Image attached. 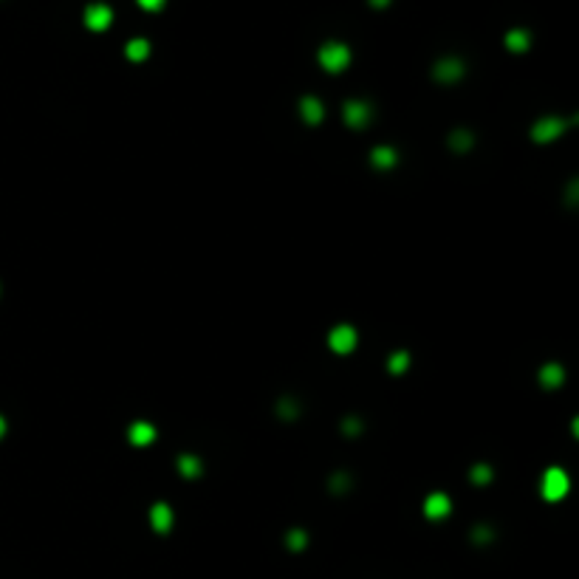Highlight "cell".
Instances as JSON below:
<instances>
[{"instance_id": "cell-17", "label": "cell", "mask_w": 579, "mask_h": 579, "mask_svg": "<svg viewBox=\"0 0 579 579\" xmlns=\"http://www.w3.org/2000/svg\"><path fill=\"white\" fill-rule=\"evenodd\" d=\"M450 147L458 150V153H466V150L472 147V136H469L466 130H455V133L450 136Z\"/></svg>"}, {"instance_id": "cell-21", "label": "cell", "mask_w": 579, "mask_h": 579, "mask_svg": "<svg viewBox=\"0 0 579 579\" xmlns=\"http://www.w3.org/2000/svg\"><path fill=\"white\" fill-rule=\"evenodd\" d=\"M139 6L147 9V12H158L164 6V0H139Z\"/></svg>"}, {"instance_id": "cell-6", "label": "cell", "mask_w": 579, "mask_h": 579, "mask_svg": "<svg viewBox=\"0 0 579 579\" xmlns=\"http://www.w3.org/2000/svg\"><path fill=\"white\" fill-rule=\"evenodd\" d=\"M328 345L336 353H350L356 348V328L353 325H336L328 333Z\"/></svg>"}, {"instance_id": "cell-7", "label": "cell", "mask_w": 579, "mask_h": 579, "mask_svg": "<svg viewBox=\"0 0 579 579\" xmlns=\"http://www.w3.org/2000/svg\"><path fill=\"white\" fill-rule=\"evenodd\" d=\"M450 511H452V503H450V497L441 495V492H433V495L424 500V514H427L430 520H444V517H450Z\"/></svg>"}, {"instance_id": "cell-18", "label": "cell", "mask_w": 579, "mask_h": 579, "mask_svg": "<svg viewBox=\"0 0 579 579\" xmlns=\"http://www.w3.org/2000/svg\"><path fill=\"white\" fill-rule=\"evenodd\" d=\"M305 542H308V534H305V531H300V528H294V531H288V534H286V545H288V548H294V551H300Z\"/></svg>"}, {"instance_id": "cell-8", "label": "cell", "mask_w": 579, "mask_h": 579, "mask_svg": "<svg viewBox=\"0 0 579 579\" xmlns=\"http://www.w3.org/2000/svg\"><path fill=\"white\" fill-rule=\"evenodd\" d=\"M464 63L461 60H455V57H447V60H441L438 65H435V79L438 82H458L461 77H464Z\"/></svg>"}, {"instance_id": "cell-16", "label": "cell", "mask_w": 579, "mask_h": 579, "mask_svg": "<svg viewBox=\"0 0 579 579\" xmlns=\"http://www.w3.org/2000/svg\"><path fill=\"white\" fill-rule=\"evenodd\" d=\"M178 469L184 478H198L201 475V461L196 455H178Z\"/></svg>"}, {"instance_id": "cell-24", "label": "cell", "mask_w": 579, "mask_h": 579, "mask_svg": "<svg viewBox=\"0 0 579 579\" xmlns=\"http://www.w3.org/2000/svg\"><path fill=\"white\" fill-rule=\"evenodd\" d=\"M370 6H376V9H384V6H390V0H370Z\"/></svg>"}, {"instance_id": "cell-11", "label": "cell", "mask_w": 579, "mask_h": 579, "mask_svg": "<svg viewBox=\"0 0 579 579\" xmlns=\"http://www.w3.org/2000/svg\"><path fill=\"white\" fill-rule=\"evenodd\" d=\"M300 116H303L308 125H319L322 116H325V108H322V102H319L317 96H303V99H300Z\"/></svg>"}, {"instance_id": "cell-2", "label": "cell", "mask_w": 579, "mask_h": 579, "mask_svg": "<svg viewBox=\"0 0 579 579\" xmlns=\"http://www.w3.org/2000/svg\"><path fill=\"white\" fill-rule=\"evenodd\" d=\"M568 489H571V481L562 469H556V466L545 469V475L540 481V492H542L545 500H562L568 495Z\"/></svg>"}, {"instance_id": "cell-22", "label": "cell", "mask_w": 579, "mask_h": 579, "mask_svg": "<svg viewBox=\"0 0 579 579\" xmlns=\"http://www.w3.org/2000/svg\"><path fill=\"white\" fill-rule=\"evenodd\" d=\"M345 483H348L345 475H336V478H333V489H345Z\"/></svg>"}, {"instance_id": "cell-13", "label": "cell", "mask_w": 579, "mask_h": 579, "mask_svg": "<svg viewBox=\"0 0 579 579\" xmlns=\"http://www.w3.org/2000/svg\"><path fill=\"white\" fill-rule=\"evenodd\" d=\"M540 381H542V388H559V384L565 381V370L556 362H551L540 370Z\"/></svg>"}, {"instance_id": "cell-3", "label": "cell", "mask_w": 579, "mask_h": 579, "mask_svg": "<svg viewBox=\"0 0 579 579\" xmlns=\"http://www.w3.org/2000/svg\"><path fill=\"white\" fill-rule=\"evenodd\" d=\"M370 116H373V110H370V105L364 99H348L345 102V125L348 127L362 130V127H367Z\"/></svg>"}, {"instance_id": "cell-19", "label": "cell", "mask_w": 579, "mask_h": 579, "mask_svg": "<svg viewBox=\"0 0 579 579\" xmlns=\"http://www.w3.org/2000/svg\"><path fill=\"white\" fill-rule=\"evenodd\" d=\"M407 364H410L407 350H402V353H393V356H390V373H405V370H407Z\"/></svg>"}, {"instance_id": "cell-23", "label": "cell", "mask_w": 579, "mask_h": 579, "mask_svg": "<svg viewBox=\"0 0 579 579\" xmlns=\"http://www.w3.org/2000/svg\"><path fill=\"white\" fill-rule=\"evenodd\" d=\"M345 433H359V421H345Z\"/></svg>"}, {"instance_id": "cell-10", "label": "cell", "mask_w": 579, "mask_h": 579, "mask_svg": "<svg viewBox=\"0 0 579 579\" xmlns=\"http://www.w3.org/2000/svg\"><path fill=\"white\" fill-rule=\"evenodd\" d=\"M127 438H130V444H133V447H147V444H153V441H155V427H153V424H147V421H136V424H130Z\"/></svg>"}, {"instance_id": "cell-14", "label": "cell", "mask_w": 579, "mask_h": 579, "mask_svg": "<svg viewBox=\"0 0 579 579\" xmlns=\"http://www.w3.org/2000/svg\"><path fill=\"white\" fill-rule=\"evenodd\" d=\"M125 57H127V60H133V63H144V60L150 57V43H147V40H141V37L130 40V43L125 46Z\"/></svg>"}, {"instance_id": "cell-12", "label": "cell", "mask_w": 579, "mask_h": 579, "mask_svg": "<svg viewBox=\"0 0 579 579\" xmlns=\"http://www.w3.org/2000/svg\"><path fill=\"white\" fill-rule=\"evenodd\" d=\"M370 161H373V167H381V170H388V167H393V164L399 161V155H396V150H393V147L381 144V147H373V153H370Z\"/></svg>"}, {"instance_id": "cell-5", "label": "cell", "mask_w": 579, "mask_h": 579, "mask_svg": "<svg viewBox=\"0 0 579 579\" xmlns=\"http://www.w3.org/2000/svg\"><path fill=\"white\" fill-rule=\"evenodd\" d=\"M562 133H565V122L556 119V116H545V119L534 122V127H531V139L534 141H554Z\"/></svg>"}, {"instance_id": "cell-15", "label": "cell", "mask_w": 579, "mask_h": 579, "mask_svg": "<svg viewBox=\"0 0 579 579\" xmlns=\"http://www.w3.org/2000/svg\"><path fill=\"white\" fill-rule=\"evenodd\" d=\"M528 46H531V34L526 29H511L506 34V49L509 51H526Z\"/></svg>"}, {"instance_id": "cell-25", "label": "cell", "mask_w": 579, "mask_h": 579, "mask_svg": "<svg viewBox=\"0 0 579 579\" xmlns=\"http://www.w3.org/2000/svg\"><path fill=\"white\" fill-rule=\"evenodd\" d=\"M4 433H6V419L0 416V438H4Z\"/></svg>"}, {"instance_id": "cell-9", "label": "cell", "mask_w": 579, "mask_h": 579, "mask_svg": "<svg viewBox=\"0 0 579 579\" xmlns=\"http://www.w3.org/2000/svg\"><path fill=\"white\" fill-rule=\"evenodd\" d=\"M150 526L158 531V534H167L172 528V509L167 503H153L150 506Z\"/></svg>"}, {"instance_id": "cell-20", "label": "cell", "mask_w": 579, "mask_h": 579, "mask_svg": "<svg viewBox=\"0 0 579 579\" xmlns=\"http://www.w3.org/2000/svg\"><path fill=\"white\" fill-rule=\"evenodd\" d=\"M469 478H472V483H489V481H492V466L478 464V466L469 472Z\"/></svg>"}, {"instance_id": "cell-1", "label": "cell", "mask_w": 579, "mask_h": 579, "mask_svg": "<svg viewBox=\"0 0 579 579\" xmlns=\"http://www.w3.org/2000/svg\"><path fill=\"white\" fill-rule=\"evenodd\" d=\"M317 57H319V65H322L325 71L339 74V71H345L348 63H350V49H348L345 43H325Z\"/></svg>"}, {"instance_id": "cell-4", "label": "cell", "mask_w": 579, "mask_h": 579, "mask_svg": "<svg viewBox=\"0 0 579 579\" xmlns=\"http://www.w3.org/2000/svg\"><path fill=\"white\" fill-rule=\"evenodd\" d=\"M82 20H85V26H88L91 32H105V29L113 23V9H110L108 4H91V6L85 9Z\"/></svg>"}]
</instances>
